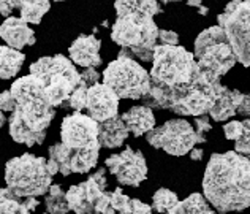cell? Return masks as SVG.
Segmentation results:
<instances>
[{
  "instance_id": "603a6c76",
  "label": "cell",
  "mask_w": 250,
  "mask_h": 214,
  "mask_svg": "<svg viewBox=\"0 0 250 214\" xmlns=\"http://www.w3.org/2000/svg\"><path fill=\"white\" fill-rule=\"evenodd\" d=\"M116 15L127 11H147L150 15H160L163 8L159 0H116L114 2Z\"/></svg>"
},
{
  "instance_id": "7a4b0ae2",
  "label": "cell",
  "mask_w": 250,
  "mask_h": 214,
  "mask_svg": "<svg viewBox=\"0 0 250 214\" xmlns=\"http://www.w3.org/2000/svg\"><path fill=\"white\" fill-rule=\"evenodd\" d=\"M16 108L10 116V135L16 143L25 146L42 144L48 127L56 116L43 94V86L34 75L16 79L11 84Z\"/></svg>"
},
{
  "instance_id": "7bdbcfd3",
  "label": "cell",
  "mask_w": 250,
  "mask_h": 214,
  "mask_svg": "<svg viewBox=\"0 0 250 214\" xmlns=\"http://www.w3.org/2000/svg\"><path fill=\"white\" fill-rule=\"evenodd\" d=\"M5 121H6V119H5V115H3V111L0 110V129H2V127H3Z\"/></svg>"
},
{
  "instance_id": "f1b7e54d",
  "label": "cell",
  "mask_w": 250,
  "mask_h": 214,
  "mask_svg": "<svg viewBox=\"0 0 250 214\" xmlns=\"http://www.w3.org/2000/svg\"><path fill=\"white\" fill-rule=\"evenodd\" d=\"M111 206L117 214H130L131 213V198L122 192L121 187H117L111 192Z\"/></svg>"
},
{
  "instance_id": "7402d4cb",
  "label": "cell",
  "mask_w": 250,
  "mask_h": 214,
  "mask_svg": "<svg viewBox=\"0 0 250 214\" xmlns=\"http://www.w3.org/2000/svg\"><path fill=\"white\" fill-rule=\"evenodd\" d=\"M167 214H215V211L210 208L205 195L192 193L182 202H177L174 208H171Z\"/></svg>"
},
{
  "instance_id": "60d3db41",
  "label": "cell",
  "mask_w": 250,
  "mask_h": 214,
  "mask_svg": "<svg viewBox=\"0 0 250 214\" xmlns=\"http://www.w3.org/2000/svg\"><path fill=\"white\" fill-rule=\"evenodd\" d=\"M187 5L188 6H196V8H200L203 5V0H187Z\"/></svg>"
},
{
  "instance_id": "cb8c5ba5",
  "label": "cell",
  "mask_w": 250,
  "mask_h": 214,
  "mask_svg": "<svg viewBox=\"0 0 250 214\" xmlns=\"http://www.w3.org/2000/svg\"><path fill=\"white\" fill-rule=\"evenodd\" d=\"M61 184H52L44 198V206L48 214H67L70 211V205L67 202V195Z\"/></svg>"
},
{
  "instance_id": "2e32d148",
  "label": "cell",
  "mask_w": 250,
  "mask_h": 214,
  "mask_svg": "<svg viewBox=\"0 0 250 214\" xmlns=\"http://www.w3.org/2000/svg\"><path fill=\"white\" fill-rule=\"evenodd\" d=\"M100 48H102V42L94 35H80L68 48L70 61L75 65L84 67V69L100 67L102 65Z\"/></svg>"
},
{
  "instance_id": "5bb4252c",
  "label": "cell",
  "mask_w": 250,
  "mask_h": 214,
  "mask_svg": "<svg viewBox=\"0 0 250 214\" xmlns=\"http://www.w3.org/2000/svg\"><path fill=\"white\" fill-rule=\"evenodd\" d=\"M100 148L90 149H68L65 148L62 143L52 144L49 148V160H52L57 165L59 173L63 176H68L71 173H89L98 162V156H100Z\"/></svg>"
},
{
  "instance_id": "ee69618b",
  "label": "cell",
  "mask_w": 250,
  "mask_h": 214,
  "mask_svg": "<svg viewBox=\"0 0 250 214\" xmlns=\"http://www.w3.org/2000/svg\"><path fill=\"white\" fill-rule=\"evenodd\" d=\"M229 2H231V3L236 6V5H239V3H242V2H246V0H229Z\"/></svg>"
},
{
  "instance_id": "44dd1931",
  "label": "cell",
  "mask_w": 250,
  "mask_h": 214,
  "mask_svg": "<svg viewBox=\"0 0 250 214\" xmlns=\"http://www.w3.org/2000/svg\"><path fill=\"white\" fill-rule=\"evenodd\" d=\"M25 61V56L10 46H0V79L15 78Z\"/></svg>"
},
{
  "instance_id": "277c9868",
  "label": "cell",
  "mask_w": 250,
  "mask_h": 214,
  "mask_svg": "<svg viewBox=\"0 0 250 214\" xmlns=\"http://www.w3.org/2000/svg\"><path fill=\"white\" fill-rule=\"evenodd\" d=\"M111 40L121 48L128 49L131 57L152 62L159 42V25L154 21V15L147 11L121 13L111 29Z\"/></svg>"
},
{
  "instance_id": "ac0fdd59",
  "label": "cell",
  "mask_w": 250,
  "mask_h": 214,
  "mask_svg": "<svg viewBox=\"0 0 250 214\" xmlns=\"http://www.w3.org/2000/svg\"><path fill=\"white\" fill-rule=\"evenodd\" d=\"M124 124L127 125L130 133H133V137H143L147 135L155 127V116L152 108H149L146 105H136L131 106L128 111H125L121 116Z\"/></svg>"
},
{
  "instance_id": "836d02e7",
  "label": "cell",
  "mask_w": 250,
  "mask_h": 214,
  "mask_svg": "<svg viewBox=\"0 0 250 214\" xmlns=\"http://www.w3.org/2000/svg\"><path fill=\"white\" fill-rule=\"evenodd\" d=\"M159 42H160V45L177 46V43H179V35L173 30L159 29Z\"/></svg>"
},
{
  "instance_id": "4dcf8cb0",
  "label": "cell",
  "mask_w": 250,
  "mask_h": 214,
  "mask_svg": "<svg viewBox=\"0 0 250 214\" xmlns=\"http://www.w3.org/2000/svg\"><path fill=\"white\" fill-rule=\"evenodd\" d=\"M195 127H196V144L198 143H205L206 142V133L212 129V124L209 121V116L208 115H203V116H196L195 118Z\"/></svg>"
},
{
  "instance_id": "4fadbf2b",
  "label": "cell",
  "mask_w": 250,
  "mask_h": 214,
  "mask_svg": "<svg viewBox=\"0 0 250 214\" xmlns=\"http://www.w3.org/2000/svg\"><path fill=\"white\" fill-rule=\"evenodd\" d=\"M62 144L68 149H90L100 146L98 122L83 113L65 116L61 125Z\"/></svg>"
},
{
  "instance_id": "7c38bea8",
  "label": "cell",
  "mask_w": 250,
  "mask_h": 214,
  "mask_svg": "<svg viewBox=\"0 0 250 214\" xmlns=\"http://www.w3.org/2000/svg\"><path fill=\"white\" fill-rule=\"evenodd\" d=\"M104 165L111 175L124 186L138 187L147 178V162L144 154L133 148H125L122 152L109 156Z\"/></svg>"
},
{
  "instance_id": "bcb514c9",
  "label": "cell",
  "mask_w": 250,
  "mask_h": 214,
  "mask_svg": "<svg viewBox=\"0 0 250 214\" xmlns=\"http://www.w3.org/2000/svg\"><path fill=\"white\" fill-rule=\"evenodd\" d=\"M171 2H181V0H171Z\"/></svg>"
},
{
  "instance_id": "83f0119b",
  "label": "cell",
  "mask_w": 250,
  "mask_h": 214,
  "mask_svg": "<svg viewBox=\"0 0 250 214\" xmlns=\"http://www.w3.org/2000/svg\"><path fill=\"white\" fill-rule=\"evenodd\" d=\"M87 89H89V86L80 81V84H78V88L71 92V95L68 97V100L65 102L62 106L65 108H71V110H75V113H81L83 110H85V100H87Z\"/></svg>"
},
{
  "instance_id": "6da1fadb",
  "label": "cell",
  "mask_w": 250,
  "mask_h": 214,
  "mask_svg": "<svg viewBox=\"0 0 250 214\" xmlns=\"http://www.w3.org/2000/svg\"><path fill=\"white\" fill-rule=\"evenodd\" d=\"M203 192L219 213L250 208V159L236 151L212 154L203 176Z\"/></svg>"
},
{
  "instance_id": "9c48e42d",
  "label": "cell",
  "mask_w": 250,
  "mask_h": 214,
  "mask_svg": "<svg viewBox=\"0 0 250 214\" xmlns=\"http://www.w3.org/2000/svg\"><path fill=\"white\" fill-rule=\"evenodd\" d=\"M193 56L203 70L219 78L227 75L238 64L227 33L220 25L205 29L196 37Z\"/></svg>"
},
{
  "instance_id": "8d00e7d4",
  "label": "cell",
  "mask_w": 250,
  "mask_h": 214,
  "mask_svg": "<svg viewBox=\"0 0 250 214\" xmlns=\"http://www.w3.org/2000/svg\"><path fill=\"white\" fill-rule=\"evenodd\" d=\"M130 214H152V206L143 203L141 200L131 198V213Z\"/></svg>"
},
{
  "instance_id": "9a60e30c",
  "label": "cell",
  "mask_w": 250,
  "mask_h": 214,
  "mask_svg": "<svg viewBox=\"0 0 250 214\" xmlns=\"http://www.w3.org/2000/svg\"><path fill=\"white\" fill-rule=\"evenodd\" d=\"M85 111L98 124L113 119L119 111V95L103 83H97L87 89Z\"/></svg>"
},
{
  "instance_id": "3957f363",
  "label": "cell",
  "mask_w": 250,
  "mask_h": 214,
  "mask_svg": "<svg viewBox=\"0 0 250 214\" xmlns=\"http://www.w3.org/2000/svg\"><path fill=\"white\" fill-rule=\"evenodd\" d=\"M223 91L220 78L200 69L190 83L165 88L150 83V89L141 100L149 108L168 110L179 116L208 115Z\"/></svg>"
},
{
  "instance_id": "d590c367",
  "label": "cell",
  "mask_w": 250,
  "mask_h": 214,
  "mask_svg": "<svg viewBox=\"0 0 250 214\" xmlns=\"http://www.w3.org/2000/svg\"><path fill=\"white\" fill-rule=\"evenodd\" d=\"M100 73H98L94 67H89V69H84L83 73H81V81L85 83L90 88V86H94L98 83V79H100Z\"/></svg>"
},
{
  "instance_id": "d6986e66",
  "label": "cell",
  "mask_w": 250,
  "mask_h": 214,
  "mask_svg": "<svg viewBox=\"0 0 250 214\" xmlns=\"http://www.w3.org/2000/svg\"><path fill=\"white\" fill-rule=\"evenodd\" d=\"M244 94L238 89H229L227 86H223V91L220 97L217 98L212 108L209 110L208 116L215 122H225L229 118L236 116V110L241 105Z\"/></svg>"
},
{
  "instance_id": "484cf974",
  "label": "cell",
  "mask_w": 250,
  "mask_h": 214,
  "mask_svg": "<svg viewBox=\"0 0 250 214\" xmlns=\"http://www.w3.org/2000/svg\"><path fill=\"white\" fill-rule=\"evenodd\" d=\"M0 214H32V211L24 198H18L8 189H0Z\"/></svg>"
},
{
  "instance_id": "f35d334b",
  "label": "cell",
  "mask_w": 250,
  "mask_h": 214,
  "mask_svg": "<svg viewBox=\"0 0 250 214\" xmlns=\"http://www.w3.org/2000/svg\"><path fill=\"white\" fill-rule=\"evenodd\" d=\"M188 154H190V159H192V160H195V162H200V160L203 159V156H205V151L200 149V148H193Z\"/></svg>"
},
{
  "instance_id": "ba28073f",
  "label": "cell",
  "mask_w": 250,
  "mask_h": 214,
  "mask_svg": "<svg viewBox=\"0 0 250 214\" xmlns=\"http://www.w3.org/2000/svg\"><path fill=\"white\" fill-rule=\"evenodd\" d=\"M103 84L109 86L119 98L140 100L147 95L150 89V75L144 67L136 62L128 49H121L119 57L109 62L103 71Z\"/></svg>"
},
{
  "instance_id": "52a82bcc",
  "label": "cell",
  "mask_w": 250,
  "mask_h": 214,
  "mask_svg": "<svg viewBox=\"0 0 250 214\" xmlns=\"http://www.w3.org/2000/svg\"><path fill=\"white\" fill-rule=\"evenodd\" d=\"M201 67L196 62L193 52L184 46L157 45L154 49L152 69H150V83L157 86H181L190 83L200 71Z\"/></svg>"
},
{
  "instance_id": "7dc6e473",
  "label": "cell",
  "mask_w": 250,
  "mask_h": 214,
  "mask_svg": "<svg viewBox=\"0 0 250 214\" xmlns=\"http://www.w3.org/2000/svg\"><path fill=\"white\" fill-rule=\"evenodd\" d=\"M56 2H65V0H56Z\"/></svg>"
},
{
  "instance_id": "d4e9b609",
  "label": "cell",
  "mask_w": 250,
  "mask_h": 214,
  "mask_svg": "<svg viewBox=\"0 0 250 214\" xmlns=\"http://www.w3.org/2000/svg\"><path fill=\"white\" fill-rule=\"evenodd\" d=\"M51 8V0H27L21 8V19L30 24H40Z\"/></svg>"
},
{
  "instance_id": "1f68e13d",
  "label": "cell",
  "mask_w": 250,
  "mask_h": 214,
  "mask_svg": "<svg viewBox=\"0 0 250 214\" xmlns=\"http://www.w3.org/2000/svg\"><path fill=\"white\" fill-rule=\"evenodd\" d=\"M223 133H225L227 140H231L236 143L244 133V124L242 121H229L223 125Z\"/></svg>"
},
{
  "instance_id": "74e56055",
  "label": "cell",
  "mask_w": 250,
  "mask_h": 214,
  "mask_svg": "<svg viewBox=\"0 0 250 214\" xmlns=\"http://www.w3.org/2000/svg\"><path fill=\"white\" fill-rule=\"evenodd\" d=\"M236 115L250 119V94H244V98H242L241 105L236 110Z\"/></svg>"
},
{
  "instance_id": "5b68a950",
  "label": "cell",
  "mask_w": 250,
  "mask_h": 214,
  "mask_svg": "<svg viewBox=\"0 0 250 214\" xmlns=\"http://www.w3.org/2000/svg\"><path fill=\"white\" fill-rule=\"evenodd\" d=\"M30 75L38 78L51 106H62L81 81L75 64L62 54L40 57L30 65Z\"/></svg>"
},
{
  "instance_id": "ffe728a7",
  "label": "cell",
  "mask_w": 250,
  "mask_h": 214,
  "mask_svg": "<svg viewBox=\"0 0 250 214\" xmlns=\"http://www.w3.org/2000/svg\"><path fill=\"white\" fill-rule=\"evenodd\" d=\"M130 132L127 125L124 124L122 118L116 116L113 119L98 124V142H100L102 148L116 149L121 148L125 143V140L128 138Z\"/></svg>"
},
{
  "instance_id": "b9f144b4",
  "label": "cell",
  "mask_w": 250,
  "mask_h": 214,
  "mask_svg": "<svg viewBox=\"0 0 250 214\" xmlns=\"http://www.w3.org/2000/svg\"><path fill=\"white\" fill-rule=\"evenodd\" d=\"M198 11H200V15H201V16H206L209 10L206 8V6H205V5H201V6H200V8H198Z\"/></svg>"
},
{
  "instance_id": "f546056e",
  "label": "cell",
  "mask_w": 250,
  "mask_h": 214,
  "mask_svg": "<svg viewBox=\"0 0 250 214\" xmlns=\"http://www.w3.org/2000/svg\"><path fill=\"white\" fill-rule=\"evenodd\" d=\"M242 124H244V133H242V137L234 143V151L241 154V156L250 159V119L246 118L244 121H242Z\"/></svg>"
},
{
  "instance_id": "f6af8a7d",
  "label": "cell",
  "mask_w": 250,
  "mask_h": 214,
  "mask_svg": "<svg viewBox=\"0 0 250 214\" xmlns=\"http://www.w3.org/2000/svg\"><path fill=\"white\" fill-rule=\"evenodd\" d=\"M159 2H160V3H163V5H165V3H169L171 0H159Z\"/></svg>"
},
{
  "instance_id": "8992f818",
  "label": "cell",
  "mask_w": 250,
  "mask_h": 214,
  "mask_svg": "<svg viewBox=\"0 0 250 214\" xmlns=\"http://www.w3.org/2000/svg\"><path fill=\"white\" fill-rule=\"evenodd\" d=\"M5 183L6 189L18 198L44 195L52 186L48 159L27 152L10 159L5 165Z\"/></svg>"
},
{
  "instance_id": "4316f807",
  "label": "cell",
  "mask_w": 250,
  "mask_h": 214,
  "mask_svg": "<svg viewBox=\"0 0 250 214\" xmlns=\"http://www.w3.org/2000/svg\"><path fill=\"white\" fill-rule=\"evenodd\" d=\"M177 202H179V198H177L173 190L162 187V189L155 190V193L152 195V210H155L157 214L168 213L171 208H174Z\"/></svg>"
},
{
  "instance_id": "681fc988",
  "label": "cell",
  "mask_w": 250,
  "mask_h": 214,
  "mask_svg": "<svg viewBox=\"0 0 250 214\" xmlns=\"http://www.w3.org/2000/svg\"><path fill=\"white\" fill-rule=\"evenodd\" d=\"M247 2H250V0H247Z\"/></svg>"
},
{
  "instance_id": "30bf717a",
  "label": "cell",
  "mask_w": 250,
  "mask_h": 214,
  "mask_svg": "<svg viewBox=\"0 0 250 214\" xmlns=\"http://www.w3.org/2000/svg\"><path fill=\"white\" fill-rule=\"evenodd\" d=\"M146 140L155 149H163L169 156H186L195 148L196 133L188 121L184 118L169 119L150 130Z\"/></svg>"
},
{
  "instance_id": "8fae6325",
  "label": "cell",
  "mask_w": 250,
  "mask_h": 214,
  "mask_svg": "<svg viewBox=\"0 0 250 214\" xmlns=\"http://www.w3.org/2000/svg\"><path fill=\"white\" fill-rule=\"evenodd\" d=\"M217 23L225 30L238 62L250 70V2L236 5L231 11H223Z\"/></svg>"
},
{
  "instance_id": "c3c4849f",
  "label": "cell",
  "mask_w": 250,
  "mask_h": 214,
  "mask_svg": "<svg viewBox=\"0 0 250 214\" xmlns=\"http://www.w3.org/2000/svg\"><path fill=\"white\" fill-rule=\"evenodd\" d=\"M43 214H48V213H43Z\"/></svg>"
},
{
  "instance_id": "e0dca14e",
  "label": "cell",
  "mask_w": 250,
  "mask_h": 214,
  "mask_svg": "<svg viewBox=\"0 0 250 214\" xmlns=\"http://www.w3.org/2000/svg\"><path fill=\"white\" fill-rule=\"evenodd\" d=\"M0 37L6 43V46L15 48L18 51L24 49L25 46L35 45V32L32 30L27 23L21 18L10 16L0 25Z\"/></svg>"
},
{
  "instance_id": "e575fe53",
  "label": "cell",
  "mask_w": 250,
  "mask_h": 214,
  "mask_svg": "<svg viewBox=\"0 0 250 214\" xmlns=\"http://www.w3.org/2000/svg\"><path fill=\"white\" fill-rule=\"evenodd\" d=\"M15 108H16V100L13 97L11 91H3L0 94V110L13 113Z\"/></svg>"
},
{
  "instance_id": "d6a6232c",
  "label": "cell",
  "mask_w": 250,
  "mask_h": 214,
  "mask_svg": "<svg viewBox=\"0 0 250 214\" xmlns=\"http://www.w3.org/2000/svg\"><path fill=\"white\" fill-rule=\"evenodd\" d=\"M27 0H0V15L5 18H10V15L15 10H19L24 6Z\"/></svg>"
},
{
  "instance_id": "ab89813d",
  "label": "cell",
  "mask_w": 250,
  "mask_h": 214,
  "mask_svg": "<svg viewBox=\"0 0 250 214\" xmlns=\"http://www.w3.org/2000/svg\"><path fill=\"white\" fill-rule=\"evenodd\" d=\"M24 203L27 205V208L30 211H34L37 206H38V200L35 197H29V198H24Z\"/></svg>"
}]
</instances>
